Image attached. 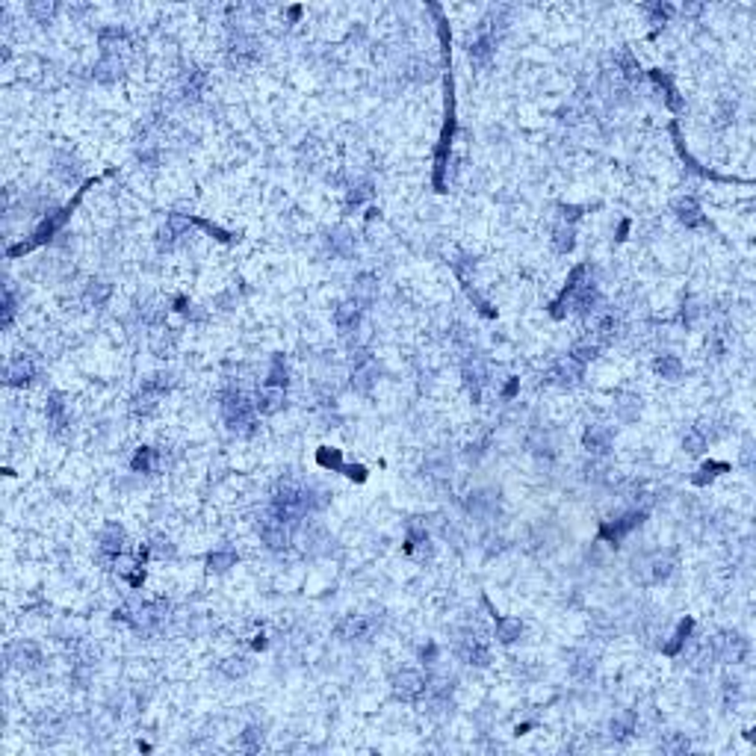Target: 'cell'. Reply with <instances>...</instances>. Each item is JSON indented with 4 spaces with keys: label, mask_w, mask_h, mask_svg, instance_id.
<instances>
[{
    "label": "cell",
    "mask_w": 756,
    "mask_h": 756,
    "mask_svg": "<svg viewBox=\"0 0 756 756\" xmlns=\"http://www.w3.org/2000/svg\"><path fill=\"white\" fill-rule=\"evenodd\" d=\"M222 420L234 435L249 437L258 428V408L242 396V393H228L222 402Z\"/></svg>",
    "instance_id": "cell-1"
},
{
    "label": "cell",
    "mask_w": 756,
    "mask_h": 756,
    "mask_svg": "<svg viewBox=\"0 0 756 756\" xmlns=\"http://www.w3.org/2000/svg\"><path fill=\"white\" fill-rule=\"evenodd\" d=\"M455 656L461 662H467V665H476V668H487V665H491V647H487V641H485L479 632H467L464 638H458Z\"/></svg>",
    "instance_id": "cell-2"
},
{
    "label": "cell",
    "mask_w": 756,
    "mask_h": 756,
    "mask_svg": "<svg viewBox=\"0 0 756 756\" xmlns=\"http://www.w3.org/2000/svg\"><path fill=\"white\" fill-rule=\"evenodd\" d=\"M390 691L402 703L420 700L423 691H426V680H423L420 671H399V673H393L390 677Z\"/></svg>",
    "instance_id": "cell-3"
},
{
    "label": "cell",
    "mask_w": 756,
    "mask_h": 756,
    "mask_svg": "<svg viewBox=\"0 0 756 756\" xmlns=\"http://www.w3.org/2000/svg\"><path fill=\"white\" fill-rule=\"evenodd\" d=\"M169 612H171V606H169V603H162V600L142 603V606L136 609V614L131 618V626H133L136 632H154V630H160V626H162V621L169 618Z\"/></svg>",
    "instance_id": "cell-4"
},
{
    "label": "cell",
    "mask_w": 756,
    "mask_h": 756,
    "mask_svg": "<svg viewBox=\"0 0 756 756\" xmlns=\"http://www.w3.org/2000/svg\"><path fill=\"white\" fill-rule=\"evenodd\" d=\"M709 650H712V656L721 659V662H744V656H748V641H744L741 635L736 632H724V635H718L709 641Z\"/></svg>",
    "instance_id": "cell-5"
},
{
    "label": "cell",
    "mask_w": 756,
    "mask_h": 756,
    "mask_svg": "<svg viewBox=\"0 0 756 756\" xmlns=\"http://www.w3.org/2000/svg\"><path fill=\"white\" fill-rule=\"evenodd\" d=\"M260 541L269 546V550H287L289 541H293V532H289V523L281 520L278 514H269L266 520H260Z\"/></svg>",
    "instance_id": "cell-6"
},
{
    "label": "cell",
    "mask_w": 756,
    "mask_h": 756,
    "mask_svg": "<svg viewBox=\"0 0 756 756\" xmlns=\"http://www.w3.org/2000/svg\"><path fill=\"white\" fill-rule=\"evenodd\" d=\"M376 618H367V614H348L346 621H340L337 626V638L340 641H367V638L376 632Z\"/></svg>",
    "instance_id": "cell-7"
},
{
    "label": "cell",
    "mask_w": 756,
    "mask_h": 756,
    "mask_svg": "<svg viewBox=\"0 0 756 756\" xmlns=\"http://www.w3.org/2000/svg\"><path fill=\"white\" fill-rule=\"evenodd\" d=\"M582 372H585V367L567 355V358L558 360L550 372H546V381L555 385V387H576L579 381H582Z\"/></svg>",
    "instance_id": "cell-8"
},
{
    "label": "cell",
    "mask_w": 756,
    "mask_h": 756,
    "mask_svg": "<svg viewBox=\"0 0 756 756\" xmlns=\"http://www.w3.org/2000/svg\"><path fill=\"white\" fill-rule=\"evenodd\" d=\"M461 376H464V385H467L470 396L479 399L485 385H487V367H485V360L482 358H467V360H464V367H461Z\"/></svg>",
    "instance_id": "cell-9"
},
{
    "label": "cell",
    "mask_w": 756,
    "mask_h": 756,
    "mask_svg": "<svg viewBox=\"0 0 756 756\" xmlns=\"http://www.w3.org/2000/svg\"><path fill=\"white\" fill-rule=\"evenodd\" d=\"M376 299H378V278L369 272H360L352 281V301L364 310L369 305H376Z\"/></svg>",
    "instance_id": "cell-10"
},
{
    "label": "cell",
    "mask_w": 756,
    "mask_h": 756,
    "mask_svg": "<svg viewBox=\"0 0 756 756\" xmlns=\"http://www.w3.org/2000/svg\"><path fill=\"white\" fill-rule=\"evenodd\" d=\"M124 529L119 526V523H107V526L101 529V535H98V550H101V555L103 558H115V555H121V550H124Z\"/></svg>",
    "instance_id": "cell-11"
},
{
    "label": "cell",
    "mask_w": 756,
    "mask_h": 756,
    "mask_svg": "<svg viewBox=\"0 0 756 756\" xmlns=\"http://www.w3.org/2000/svg\"><path fill=\"white\" fill-rule=\"evenodd\" d=\"M6 662L12 668H18V671H24V673H30V671H36L39 665H42V653L33 644H15V647H9V653H6Z\"/></svg>",
    "instance_id": "cell-12"
},
{
    "label": "cell",
    "mask_w": 756,
    "mask_h": 756,
    "mask_svg": "<svg viewBox=\"0 0 756 756\" xmlns=\"http://www.w3.org/2000/svg\"><path fill=\"white\" fill-rule=\"evenodd\" d=\"M53 178H60L62 183H80V178H83V166H80V160L72 157V154H65V151H60V154H53Z\"/></svg>",
    "instance_id": "cell-13"
},
{
    "label": "cell",
    "mask_w": 756,
    "mask_h": 756,
    "mask_svg": "<svg viewBox=\"0 0 756 756\" xmlns=\"http://www.w3.org/2000/svg\"><path fill=\"white\" fill-rule=\"evenodd\" d=\"M33 378H36V364L30 358H15L3 372V381L9 387H24Z\"/></svg>",
    "instance_id": "cell-14"
},
{
    "label": "cell",
    "mask_w": 756,
    "mask_h": 756,
    "mask_svg": "<svg viewBox=\"0 0 756 756\" xmlns=\"http://www.w3.org/2000/svg\"><path fill=\"white\" fill-rule=\"evenodd\" d=\"M582 444H585L588 452H594V455H606L609 446H612V428L603 426V423H591L585 428V435H582Z\"/></svg>",
    "instance_id": "cell-15"
},
{
    "label": "cell",
    "mask_w": 756,
    "mask_h": 756,
    "mask_svg": "<svg viewBox=\"0 0 756 756\" xmlns=\"http://www.w3.org/2000/svg\"><path fill=\"white\" fill-rule=\"evenodd\" d=\"M614 417L621 423H635L641 417V396L638 393H630V390H621L614 396Z\"/></svg>",
    "instance_id": "cell-16"
},
{
    "label": "cell",
    "mask_w": 756,
    "mask_h": 756,
    "mask_svg": "<svg viewBox=\"0 0 756 756\" xmlns=\"http://www.w3.org/2000/svg\"><path fill=\"white\" fill-rule=\"evenodd\" d=\"M287 405V393L284 387H272V385H266L260 393H258V402H254V408H258V414L263 417H272L278 414Z\"/></svg>",
    "instance_id": "cell-17"
},
{
    "label": "cell",
    "mask_w": 756,
    "mask_h": 756,
    "mask_svg": "<svg viewBox=\"0 0 756 756\" xmlns=\"http://www.w3.org/2000/svg\"><path fill=\"white\" fill-rule=\"evenodd\" d=\"M334 325H337V331H340L343 337L358 334V328H360V308L355 305V301H346V305H340V308L334 310Z\"/></svg>",
    "instance_id": "cell-18"
},
{
    "label": "cell",
    "mask_w": 756,
    "mask_h": 756,
    "mask_svg": "<svg viewBox=\"0 0 756 756\" xmlns=\"http://www.w3.org/2000/svg\"><path fill=\"white\" fill-rule=\"evenodd\" d=\"M325 242H328L331 254H337V258H352V254L358 251L355 234H352V230H348V228H334V230H328V237H325Z\"/></svg>",
    "instance_id": "cell-19"
},
{
    "label": "cell",
    "mask_w": 756,
    "mask_h": 756,
    "mask_svg": "<svg viewBox=\"0 0 756 756\" xmlns=\"http://www.w3.org/2000/svg\"><path fill=\"white\" fill-rule=\"evenodd\" d=\"M44 414H48V423L53 428V435H60L62 428L68 426V405H65L62 393H51L48 405H44Z\"/></svg>",
    "instance_id": "cell-20"
},
{
    "label": "cell",
    "mask_w": 756,
    "mask_h": 756,
    "mask_svg": "<svg viewBox=\"0 0 756 756\" xmlns=\"http://www.w3.org/2000/svg\"><path fill=\"white\" fill-rule=\"evenodd\" d=\"M260 56L258 51V42L249 39V36H237L234 42H230V51H228V60L234 62V65H246V62H254Z\"/></svg>",
    "instance_id": "cell-21"
},
{
    "label": "cell",
    "mask_w": 756,
    "mask_h": 756,
    "mask_svg": "<svg viewBox=\"0 0 756 756\" xmlns=\"http://www.w3.org/2000/svg\"><path fill=\"white\" fill-rule=\"evenodd\" d=\"M378 364L376 360H367V364H360V367H355V372H352V387L358 390V393H369L372 387H376V381H378Z\"/></svg>",
    "instance_id": "cell-22"
},
{
    "label": "cell",
    "mask_w": 756,
    "mask_h": 756,
    "mask_svg": "<svg viewBox=\"0 0 756 756\" xmlns=\"http://www.w3.org/2000/svg\"><path fill=\"white\" fill-rule=\"evenodd\" d=\"M618 331H621V322L614 313H603V317L594 322V343L597 346H609L618 340Z\"/></svg>",
    "instance_id": "cell-23"
},
{
    "label": "cell",
    "mask_w": 756,
    "mask_h": 756,
    "mask_svg": "<svg viewBox=\"0 0 756 756\" xmlns=\"http://www.w3.org/2000/svg\"><path fill=\"white\" fill-rule=\"evenodd\" d=\"M647 567H650V579H653V582H662V579H668L673 573L677 558H673V553H659V555L650 558Z\"/></svg>",
    "instance_id": "cell-24"
},
{
    "label": "cell",
    "mask_w": 756,
    "mask_h": 756,
    "mask_svg": "<svg viewBox=\"0 0 756 756\" xmlns=\"http://www.w3.org/2000/svg\"><path fill=\"white\" fill-rule=\"evenodd\" d=\"M121 72H124V62L119 56H101V62L95 65V80H101V83H115V80L121 77Z\"/></svg>",
    "instance_id": "cell-25"
},
{
    "label": "cell",
    "mask_w": 756,
    "mask_h": 756,
    "mask_svg": "<svg viewBox=\"0 0 756 756\" xmlns=\"http://www.w3.org/2000/svg\"><path fill=\"white\" fill-rule=\"evenodd\" d=\"M673 213H677L680 222H682V225H689V228H694V225H700V222H703L700 207H697V201H694V199H677V201H673Z\"/></svg>",
    "instance_id": "cell-26"
},
{
    "label": "cell",
    "mask_w": 756,
    "mask_h": 756,
    "mask_svg": "<svg viewBox=\"0 0 756 756\" xmlns=\"http://www.w3.org/2000/svg\"><path fill=\"white\" fill-rule=\"evenodd\" d=\"M494 60V36H479L470 44V62L476 68H485Z\"/></svg>",
    "instance_id": "cell-27"
},
{
    "label": "cell",
    "mask_w": 756,
    "mask_h": 756,
    "mask_svg": "<svg viewBox=\"0 0 756 756\" xmlns=\"http://www.w3.org/2000/svg\"><path fill=\"white\" fill-rule=\"evenodd\" d=\"M171 385H174V376H171V372H154V376H148V378L142 381V387H139V390H145V393H151V396L162 399V396H166V393L171 390Z\"/></svg>",
    "instance_id": "cell-28"
},
{
    "label": "cell",
    "mask_w": 756,
    "mask_h": 756,
    "mask_svg": "<svg viewBox=\"0 0 756 756\" xmlns=\"http://www.w3.org/2000/svg\"><path fill=\"white\" fill-rule=\"evenodd\" d=\"M234 564H237V553L230 550V546H222V550H213L210 555H207V567H210L213 573H225Z\"/></svg>",
    "instance_id": "cell-29"
},
{
    "label": "cell",
    "mask_w": 756,
    "mask_h": 756,
    "mask_svg": "<svg viewBox=\"0 0 756 756\" xmlns=\"http://www.w3.org/2000/svg\"><path fill=\"white\" fill-rule=\"evenodd\" d=\"M523 635V623L517 618H499L496 621V641L499 644H514Z\"/></svg>",
    "instance_id": "cell-30"
},
{
    "label": "cell",
    "mask_w": 756,
    "mask_h": 756,
    "mask_svg": "<svg viewBox=\"0 0 756 756\" xmlns=\"http://www.w3.org/2000/svg\"><path fill=\"white\" fill-rule=\"evenodd\" d=\"M641 520H644V511H630V514L621 517L618 523H614V526H606V529H603V535H606V538H614V541H618V538H623V535L630 532V529H635Z\"/></svg>",
    "instance_id": "cell-31"
},
{
    "label": "cell",
    "mask_w": 756,
    "mask_h": 756,
    "mask_svg": "<svg viewBox=\"0 0 756 756\" xmlns=\"http://www.w3.org/2000/svg\"><path fill=\"white\" fill-rule=\"evenodd\" d=\"M124 30L121 27H107L101 30V48H103V56H119V48L124 44Z\"/></svg>",
    "instance_id": "cell-32"
},
{
    "label": "cell",
    "mask_w": 756,
    "mask_h": 756,
    "mask_svg": "<svg viewBox=\"0 0 756 756\" xmlns=\"http://www.w3.org/2000/svg\"><path fill=\"white\" fill-rule=\"evenodd\" d=\"M573 242H576V230L573 225H558L553 230V249L558 254H567V251H573Z\"/></svg>",
    "instance_id": "cell-33"
},
{
    "label": "cell",
    "mask_w": 756,
    "mask_h": 756,
    "mask_svg": "<svg viewBox=\"0 0 756 756\" xmlns=\"http://www.w3.org/2000/svg\"><path fill=\"white\" fill-rule=\"evenodd\" d=\"M219 671H222L228 680H240V677H246V673L251 671V662H249V656H230V659H225L222 665H219Z\"/></svg>",
    "instance_id": "cell-34"
},
{
    "label": "cell",
    "mask_w": 756,
    "mask_h": 756,
    "mask_svg": "<svg viewBox=\"0 0 756 756\" xmlns=\"http://www.w3.org/2000/svg\"><path fill=\"white\" fill-rule=\"evenodd\" d=\"M653 369L659 372L662 378H668V381H677V378L682 376V364H680V358H673V355H662V358H656Z\"/></svg>",
    "instance_id": "cell-35"
},
{
    "label": "cell",
    "mask_w": 756,
    "mask_h": 756,
    "mask_svg": "<svg viewBox=\"0 0 756 756\" xmlns=\"http://www.w3.org/2000/svg\"><path fill=\"white\" fill-rule=\"evenodd\" d=\"M496 508V499L487 494V491H476V494H470V499H467V511L470 514H491V511Z\"/></svg>",
    "instance_id": "cell-36"
},
{
    "label": "cell",
    "mask_w": 756,
    "mask_h": 756,
    "mask_svg": "<svg viewBox=\"0 0 756 756\" xmlns=\"http://www.w3.org/2000/svg\"><path fill=\"white\" fill-rule=\"evenodd\" d=\"M56 9H60V6H56L53 0H30V3H27V12L36 18L39 24H48V21L56 15Z\"/></svg>",
    "instance_id": "cell-37"
},
{
    "label": "cell",
    "mask_w": 756,
    "mask_h": 756,
    "mask_svg": "<svg viewBox=\"0 0 756 756\" xmlns=\"http://www.w3.org/2000/svg\"><path fill=\"white\" fill-rule=\"evenodd\" d=\"M597 355H600V346H597L594 340H591V337H588V340H579V343L571 348V358H573V360H579V364H582V367H585V364H591V360H594Z\"/></svg>",
    "instance_id": "cell-38"
},
{
    "label": "cell",
    "mask_w": 756,
    "mask_h": 756,
    "mask_svg": "<svg viewBox=\"0 0 756 756\" xmlns=\"http://www.w3.org/2000/svg\"><path fill=\"white\" fill-rule=\"evenodd\" d=\"M571 677L579 680V682H585L594 677V659H591L588 653H579L576 662H571Z\"/></svg>",
    "instance_id": "cell-39"
},
{
    "label": "cell",
    "mask_w": 756,
    "mask_h": 756,
    "mask_svg": "<svg viewBox=\"0 0 756 756\" xmlns=\"http://www.w3.org/2000/svg\"><path fill=\"white\" fill-rule=\"evenodd\" d=\"M110 293H112V287L107 281H92L86 287V301H89V305H95V308H103V305H107V299H110Z\"/></svg>",
    "instance_id": "cell-40"
},
{
    "label": "cell",
    "mask_w": 756,
    "mask_h": 756,
    "mask_svg": "<svg viewBox=\"0 0 756 756\" xmlns=\"http://www.w3.org/2000/svg\"><path fill=\"white\" fill-rule=\"evenodd\" d=\"M609 730H612V736H614V739H621V741H623V739H630V736H632V730H635V715H632V712H623V715H618V718L612 721V727H609Z\"/></svg>",
    "instance_id": "cell-41"
},
{
    "label": "cell",
    "mask_w": 756,
    "mask_h": 756,
    "mask_svg": "<svg viewBox=\"0 0 756 756\" xmlns=\"http://www.w3.org/2000/svg\"><path fill=\"white\" fill-rule=\"evenodd\" d=\"M201 86H204V74L201 72H190V77H183V86H180L183 98L186 101H199Z\"/></svg>",
    "instance_id": "cell-42"
},
{
    "label": "cell",
    "mask_w": 756,
    "mask_h": 756,
    "mask_svg": "<svg viewBox=\"0 0 756 756\" xmlns=\"http://www.w3.org/2000/svg\"><path fill=\"white\" fill-rule=\"evenodd\" d=\"M372 199V183L369 180H360L358 186H352V190H348V195H346V207H360L364 201H369Z\"/></svg>",
    "instance_id": "cell-43"
},
{
    "label": "cell",
    "mask_w": 756,
    "mask_h": 756,
    "mask_svg": "<svg viewBox=\"0 0 756 756\" xmlns=\"http://www.w3.org/2000/svg\"><path fill=\"white\" fill-rule=\"evenodd\" d=\"M449 266L464 284H467L473 278V272H476V263H473V258H467V254H455V260H449Z\"/></svg>",
    "instance_id": "cell-44"
},
{
    "label": "cell",
    "mask_w": 756,
    "mask_h": 756,
    "mask_svg": "<svg viewBox=\"0 0 756 756\" xmlns=\"http://www.w3.org/2000/svg\"><path fill=\"white\" fill-rule=\"evenodd\" d=\"M157 405H160V399H157V396H151V393L139 390V393H136V399H133V414H139V417H148V414H154V411H157Z\"/></svg>",
    "instance_id": "cell-45"
},
{
    "label": "cell",
    "mask_w": 756,
    "mask_h": 756,
    "mask_svg": "<svg viewBox=\"0 0 756 756\" xmlns=\"http://www.w3.org/2000/svg\"><path fill=\"white\" fill-rule=\"evenodd\" d=\"M709 446V440L697 432V428H691V432H685V437H682V449L689 452V455H700V452Z\"/></svg>",
    "instance_id": "cell-46"
},
{
    "label": "cell",
    "mask_w": 756,
    "mask_h": 756,
    "mask_svg": "<svg viewBox=\"0 0 756 756\" xmlns=\"http://www.w3.org/2000/svg\"><path fill=\"white\" fill-rule=\"evenodd\" d=\"M157 467V452L154 449H142L133 458V473H154Z\"/></svg>",
    "instance_id": "cell-47"
},
{
    "label": "cell",
    "mask_w": 756,
    "mask_h": 756,
    "mask_svg": "<svg viewBox=\"0 0 756 756\" xmlns=\"http://www.w3.org/2000/svg\"><path fill=\"white\" fill-rule=\"evenodd\" d=\"M260 744H263V730H258V727H249V730L240 736V748L249 750V753L260 750Z\"/></svg>",
    "instance_id": "cell-48"
},
{
    "label": "cell",
    "mask_w": 756,
    "mask_h": 756,
    "mask_svg": "<svg viewBox=\"0 0 756 756\" xmlns=\"http://www.w3.org/2000/svg\"><path fill=\"white\" fill-rule=\"evenodd\" d=\"M287 376H289V372H287V367H284V360L275 358V360H272V372H269V385H272V387H287V381H289Z\"/></svg>",
    "instance_id": "cell-49"
},
{
    "label": "cell",
    "mask_w": 756,
    "mask_h": 756,
    "mask_svg": "<svg viewBox=\"0 0 756 756\" xmlns=\"http://www.w3.org/2000/svg\"><path fill=\"white\" fill-rule=\"evenodd\" d=\"M662 750H668V753H682V750H689V739H685V736H673V739H668L665 744H662Z\"/></svg>",
    "instance_id": "cell-50"
},
{
    "label": "cell",
    "mask_w": 756,
    "mask_h": 756,
    "mask_svg": "<svg viewBox=\"0 0 756 756\" xmlns=\"http://www.w3.org/2000/svg\"><path fill=\"white\" fill-rule=\"evenodd\" d=\"M689 630H691V623L685 621V623L680 626V630H677V635H673V641H671V644H665V650H668V653H677V650H680V644L685 641V635H689Z\"/></svg>",
    "instance_id": "cell-51"
},
{
    "label": "cell",
    "mask_w": 756,
    "mask_h": 756,
    "mask_svg": "<svg viewBox=\"0 0 756 756\" xmlns=\"http://www.w3.org/2000/svg\"><path fill=\"white\" fill-rule=\"evenodd\" d=\"M700 313H703V308L697 305V301H689V305H685V310H682V319H685V325H697V319H700Z\"/></svg>",
    "instance_id": "cell-52"
},
{
    "label": "cell",
    "mask_w": 756,
    "mask_h": 756,
    "mask_svg": "<svg viewBox=\"0 0 756 756\" xmlns=\"http://www.w3.org/2000/svg\"><path fill=\"white\" fill-rule=\"evenodd\" d=\"M151 553H154L157 558H166V555L171 558V555H174V546H171L169 541H162V538H160V541H154V546H151Z\"/></svg>",
    "instance_id": "cell-53"
},
{
    "label": "cell",
    "mask_w": 756,
    "mask_h": 756,
    "mask_svg": "<svg viewBox=\"0 0 756 756\" xmlns=\"http://www.w3.org/2000/svg\"><path fill=\"white\" fill-rule=\"evenodd\" d=\"M452 340H455L458 346H470V340H473V334L464 328V325H455V331H452Z\"/></svg>",
    "instance_id": "cell-54"
},
{
    "label": "cell",
    "mask_w": 756,
    "mask_h": 756,
    "mask_svg": "<svg viewBox=\"0 0 756 756\" xmlns=\"http://www.w3.org/2000/svg\"><path fill=\"white\" fill-rule=\"evenodd\" d=\"M12 317H15V299H12V293H9V289H6V305H3V325H9V322H12Z\"/></svg>",
    "instance_id": "cell-55"
},
{
    "label": "cell",
    "mask_w": 756,
    "mask_h": 756,
    "mask_svg": "<svg viewBox=\"0 0 756 756\" xmlns=\"http://www.w3.org/2000/svg\"><path fill=\"white\" fill-rule=\"evenodd\" d=\"M319 461L325 464V467H340V455H337V452H319Z\"/></svg>",
    "instance_id": "cell-56"
},
{
    "label": "cell",
    "mask_w": 756,
    "mask_h": 756,
    "mask_svg": "<svg viewBox=\"0 0 756 756\" xmlns=\"http://www.w3.org/2000/svg\"><path fill=\"white\" fill-rule=\"evenodd\" d=\"M712 470H715V467H703V470H700V476H694V482H697V485H703V482H709V479H712V476H715Z\"/></svg>",
    "instance_id": "cell-57"
},
{
    "label": "cell",
    "mask_w": 756,
    "mask_h": 756,
    "mask_svg": "<svg viewBox=\"0 0 756 756\" xmlns=\"http://www.w3.org/2000/svg\"><path fill=\"white\" fill-rule=\"evenodd\" d=\"M564 219H571V222H576V219H579V207H564Z\"/></svg>",
    "instance_id": "cell-58"
}]
</instances>
